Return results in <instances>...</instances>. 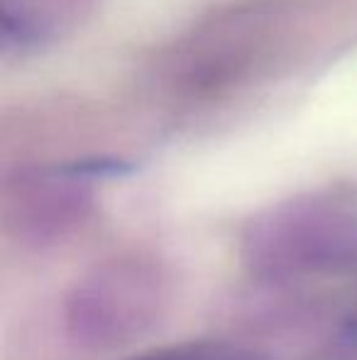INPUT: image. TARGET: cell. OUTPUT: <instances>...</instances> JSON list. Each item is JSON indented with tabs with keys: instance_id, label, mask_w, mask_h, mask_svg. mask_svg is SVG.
<instances>
[{
	"instance_id": "6da1fadb",
	"label": "cell",
	"mask_w": 357,
	"mask_h": 360,
	"mask_svg": "<svg viewBox=\"0 0 357 360\" xmlns=\"http://www.w3.org/2000/svg\"><path fill=\"white\" fill-rule=\"evenodd\" d=\"M135 360H255L250 353H243L230 346H215V343H191V346L164 348V351L140 356Z\"/></svg>"
}]
</instances>
